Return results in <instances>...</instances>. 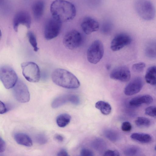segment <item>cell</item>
Wrapping results in <instances>:
<instances>
[{
    "label": "cell",
    "instance_id": "obj_30",
    "mask_svg": "<svg viewBox=\"0 0 156 156\" xmlns=\"http://www.w3.org/2000/svg\"><path fill=\"white\" fill-rule=\"evenodd\" d=\"M145 67V64L140 62L134 64L132 66L133 70L136 72L140 73L142 72Z\"/></svg>",
    "mask_w": 156,
    "mask_h": 156
},
{
    "label": "cell",
    "instance_id": "obj_38",
    "mask_svg": "<svg viewBox=\"0 0 156 156\" xmlns=\"http://www.w3.org/2000/svg\"><path fill=\"white\" fill-rule=\"evenodd\" d=\"M55 138L57 141L59 142H62L64 140L63 137L61 135L59 134H56L55 136Z\"/></svg>",
    "mask_w": 156,
    "mask_h": 156
},
{
    "label": "cell",
    "instance_id": "obj_33",
    "mask_svg": "<svg viewBox=\"0 0 156 156\" xmlns=\"http://www.w3.org/2000/svg\"><path fill=\"white\" fill-rule=\"evenodd\" d=\"M106 156H119L120 155L118 151L116 150H108L105 151L104 154Z\"/></svg>",
    "mask_w": 156,
    "mask_h": 156
},
{
    "label": "cell",
    "instance_id": "obj_40",
    "mask_svg": "<svg viewBox=\"0 0 156 156\" xmlns=\"http://www.w3.org/2000/svg\"><path fill=\"white\" fill-rule=\"evenodd\" d=\"M155 151H156V146H155Z\"/></svg>",
    "mask_w": 156,
    "mask_h": 156
},
{
    "label": "cell",
    "instance_id": "obj_24",
    "mask_svg": "<svg viewBox=\"0 0 156 156\" xmlns=\"http://www.w3.org/2000/svg\"><path fill=\"white\" fill-rule=\"evenodd\" d=\"M27 36L28 41L33 48L34 50L37 51L39 48L37 46V43L36 36L35 34L31 31H29L27 33Z\"/></svg>",
    "mask_w": 156,
    "mask_h": 156
},
{
    "label": "cell",
    "instance_id": "obj_39",
    "mask_svg": "<svg viewBox=\"0 0 156 156\" xmlns=\"http://www.w3.org/2000/svg\"><path fill=\"white\" fill-rule=\"evenodd\" d=\"M106 69L108 70H109L111 67L110 65H107L106 66Z\"/></svg>",
    "mask_w": 156,
    "mask_h": 156
},
{
    "label": "cell",
    "instance_id": "obj_37",
    "mask_svg": "<svg viewBox=\"0 0 156 156\" xmlns=\"http://www.w3.org/2000/svg\"><path fill=\"white\" fill-rule=\"evenodd\" d=\"M57 155L59 156H68L69 155L67 151L64 149L60 150L57 153Z\"/></svg>",
    "mask_w": 156,
    "mask_h": 156
},
{
    "label": "cell",
    "instance_id": "obj_1",
    "mask_svg": "<svg viewBox=\"0 0 156 156\" xmlns=\"http://www.w3.org/2000/svg\"><path fill=\"white\" fill-rule=\"evenodd\" d=\"M50 11L52 16L62 23L72 20L76 14L75 5L65 0L53 1L50 6Z\"/></svg>",
    "mask_w": 156,
    "mask_h": 156
},
{
    "label": "cell",
    "instance_id": "obj_28",
    "mask_svg": "<svg viewBox=\"0 0 156 156\" xmlns=\"http://www.w3.org/2000/svg\"><path fill=\"white\" fill-rule=\"evenodd\" d=\"M105 144L102 140L98 139L94 141L93 144V147L95 149L101 151L105 149Z\"/></svg>",
    "mask_w": 156,
    "mask_h": 156
},
{
    "label": "cell",
    "instance_id": "obj_25",
    "mask_svg": "<svg viewBox=\"0 0 156 156\" xmlns=\"http://www.w3.org/2000/svg\"><path fill=\"white\" fill-rule=\"evenodd\" d=\"M140 152V149L138 147L135 146L128 147L124 151V154L126 155L129 156L137 155Z\"/></svg>",
    "mask_w": 156,
    "mask_h": 156
},
{
    "label": "cell",
    "instance_id": "obj_27",
    "mask_svg": "<svg viewBox=\"0 0 156 156\" xmlns=\"http://www.w3.org/2000/svg\"><path fill=\"white\" fill-rule=\"evenodd\" d=\"M105 136L109 140L112 141L117 140L119 138L118 134L112 130H107L104 132Z\"/></svg>",
    "mask_w": 156,
    "mask_h": 156
},
{
    "label": "cell",
    "instance_id": "obj_9",
    "mask_svg": "<svg viewBox=\"0 0 156 156\" xmlns=\"http://www.w3.org/2000/svg\"><path fill=\"white\" fill-rule=\"evenodd\" d=\"M13 88L14 96L18 101L25 103L30 101V95L28 88L21 80H18Z\"/></svg>",
    "mask_w": 156,
    "mask_h": 156
},
{
    "label": "cell",
    "instance_id": "obj_17",
    "mask_svg": "<svg viewBox=\"0 0 156 156\" xmlns=\"http://www.w3.org/2000/svg\"><path fill=\"white\" fill-rule=\"evenodd\" d=\"M14 138L17 143L19 144L28 147L32 145L31 139L26 134L21 133H17L14 135Z\"/></svg>",
    "mask_w": 156,
    "mask_h": 156
},
{
    "label": "cell",
    "instance_id": "obj_22",
    "mask_svg": "<svg viewBox=\"0 0 156 156\" xmlns=\"http://www.w3.org/2000/svg\"><path fill=\"white\" fill-rule=\"evenodd\" d=\"M69 95H63L56 98L52 102L51 105L54 108L60 107L66 102L69 101Z\"/></svg>",
    "mask_w": 156,
    "mask_h": 156
},
{
    "label": "cell",
    "instance_id": "obj_2",
    "mask_svg": "<svg viewBox=\"0 0 156 156\" xmlns=\"http://www.w3.org/2000/svg\"><path fill=\"white\" fill-rule=\"evenodd\" d=\"M51 78L57 85L67 89H76L80 86L76 77L69 71L63 69L57 68L52 72Z\"/></svg>",
    "mask_w": 156,
    "mask_h": 156
},
{
    "label": "cell",
    "instance_id": "obj_7",
    "mask_svg": "<svg viewBox=\"0 0 156 156\" xmlns=\"http://www.w3.org/2000/svg\"><path fill=\"white\" fill-rule=\"evenodd\" d=\"M62 23V22L53 16L48 19L44 27L45 38L49 40L56 37L60 32Z\"/></svg>",
    "mask_w": 156,
    "mask_h": 156
},
{
    "label": "cell",
    "instance_id": "obj_20",
    "mask_svg": "<svg viewBox=\"0 0 156 156\" xmlns=\"http://www.w3.org/2000/svg\"><path fill=\"white\" fill-rule=\"evenodd\" d=\"M95 106L104 115H109L111 112L112 108L110 105L104 101H99L97 102L95 104Z\"/></svg>",
    "mask_w": 156,
    "mask_h": 156
},
{
    "label": "cell",
    "instance_id": "obj_32",
    "mask_svg": "<svg viewBox=\"0 0 156 156\" xmlns=\"http://www.w3.org/2000/svg\"><path fill=\"white\" fill-rule=\"evenodd\" d=\"M132 128L131 123L128 122H125L122 123L121 126L122 130L124 132L130 131Z\"/></svg>",
    "mask_w": 156,
    "mask_h": 156
},
{
    "label": "cell",
    "instance_id": "obj_14",
    "mask_svg": "<svg viewBox=\"0 0 156 156\" xmlns=\"http://www.w3.org/2000/svg\"><path fill=\"white\" fill-rule=\"evenodd\" d=\"M81 27L85 34H90L98 30L99 24L96 20L87 16L83 18L81 23Z\"/></svg>",
    "mask_w": 156,
    "mask_h": 156
},
{
    "label": "cell",
    "instance_id": "obj_35",
    "mask_svg": "<svg viewBox=\"0 0 156 156\" xmlns=\"http://www.w3.org/2000/svg\"><path fill=\"white\" fill-rule=\"evenodd\" d=\"M8 111L5 105L1 101H0V113L1 114H3Z\"/></svg>",
    "mask_w": 156,
    "mask_h": 156
},
{
    "label": "cell",
    "instance_id": "obj_21",
    "mask_svg": "<svg viewBox=\"0 0 156 156\" xmlns=\"http://www.w3.org/2000/svg\"><path fill=\"white\" fill-rule=\"evenodd\" d=\"M71 119V116L67 113H62L58 115L56 119V123L58 126L64 127L68 125Z\"/></svg>",
    "mask_w": 156,
    "mask_h": 156
},
{
    "label": "cell",
    "instance_id": "obj_36",
    "mask_svg": "<svg viewBox=\"0 0 156 156\" xmlns=\"http://www.w3.org/2000/svg\"><path fill=\"white\" fill-rule=\"evenodd\" d=\"M5 148V141L1 137L0 138V153L4 151Z\"/></svg>",
    "mask_w": 156,
    "mask_h": 156
},
{
    "label": "cell",
    "instance_id": "obj_29",
    "mask_svg": "<svg viewBox=\"0 0 156 156\" xmlns=\"http://www.w3.org/2000/svg\"><path fill=\"white\" fill-rule=\"evenodd\" d=\"M35 140L37 143L40 144H44L48 141V138L44 134H39L35 136Z\"/></svg>",
    "mask_w": 156,
    "mask_h": 156
},
{
    "label": "cell",
    "instance_id": "obj_18",
    "mask_svg": "<svg viewBox=\"0 0 156 156\" xmlns=\"http://www.w3.org/2000/svg\"><path fill=\"white\" fill-rule=\"evenodd\" d=\"M131 138L133 140L144 144L150 143L152 140V137L148 134L135 133H132L130 136Z\"/></svg>",
    "mask_w": 156,
    "mask_h": 156
},
{
    "label": "cell",
    "instance_id": "obj_12",
    "mask_svg": "<svg viewBox=\"0 0 156 156\" xmlns=\"http://www.w3.org/2000/svg\"><path fill=\"white\" fill-rule=\"evenodd\" d=\"M130 76L129 69L125 66L115 68L111 71L110 74L111 79L123 82L128 81L130 79Z\"/></svg>",
    "mask_w": 156,
    "mask_h": 156
},
{
    "label": "cell",
    "instance_id": "obj_5",
    "mask_svg": "<svg viewBox=\"0 0 156 156\" xmlns=\"http://www.w3.org/2000/svg\"><path fill=\"white\" fill-rule=\"evenodd\" d=\"M21 66L23 75L27 80L32 83L39 81L40 71L37 64L32 62H27L22 63Z\"/></svg>",
    "mask_w": 156,
    "mask_h": 156
},
{
    "label": "cell",
    "instance_id": "obj_4",
    "mask_svg": "<svg viewBox=\"0 0 156 156\" xmlns=\"http://www.w3.org/2000/svg\"><path fill=\"white\" fill-rule=\"evenodd\" d=\"M0 79L4 86L7 89L13 88L18 80L15 70L10 66L7 65L1 66Z\"/></svg>",
    "mask_w": 156,
    "mask_h": 156
},
{
    "label": "cell",
    "instance_id": "obj_13",
    "mask_svg": "<svg viewBox=\"0 0 156 156\" xmlns=\"http://www.w3.org/2000/svg\"><path fill=\"white\" fill-rule=\"evenodd\" d=\"M143 82L140 77H137L130 81L125 87L124 92L128 96H131L139 92L143 86Z\"/></svg>",
    "mask_w": 156,
    "mask_h": 156
},
{
    "label": "cell",
    "instance_id": "obj_23",
    "mask_svg": "<svg viewBox=\"0 0 156 156\" xmlns=\"http://www.w3.org/2000/svg\"><path fill=\"white\" fill-rule=\"evenodd\" d=\"M145 52L147 56L151 58H156V41L150 42L147 45Z\"/></svg>",
    "mask_w": 156,
    "mask_h": 156
},
{
    "label": "cell",
    "instance_id": "obj_3",
    "mask_svg": "<svg viewBox=\"0 0 156 156\" xmlns=\"http://www.w3.org/2000/svg\"><path fill=\"white\" fill-rule=\"evenodd\" d=\"M134 5L137 13L143 20L150 21L154 18L155 9L149 0H136Z\"/></svg>",
    "mask_w": 156,
    "mask_h": 156
},
{
    "label": "cell",
    "instance_id": "obj_16",
    "mask_svg": "<svg viewBox=\"0 0 156 156\" xmlns=\"http://www.w3.org/2000/svg\"><path fill=\"white\" fill-rule=\"evenodd\" d=\"M153 101L152 97L149 95H144L134 97L129 101V105L132 106H136L145 104H149Z\"/></svg>",
    "mask_w": 156,
    "mask_h": 156
},
{
    "label": "cell",
    "instance_id": "obj_10",
    "mask_svg": "<svg viewBox=\"0 0 156 156\" xmlns=\"http://www.w3.org/2000/svg\"><path fill=\"white\" fill-rule=\"evenodd\" d=\"M132 39L128 34L125 33H119L116 35L112 40L110 48L113 51H117L129 44Z\"/></svg>",
    "mask_w": 156,
    "mask_h": 156
},
{
    "label": "cell",
    "instance_id": "obj_15",
    "mask_svg": "<svg viewBox=\"0 0 156 156\" xmlns=\"http://www.w3.org/2000/svg\"><path fill=\"white\" fill-rule=\"evenodd\" d=\"M44 3L43 0H37L32 5V11L34 19L38 20L42 17L44 10Z\"/></svg>",
    "mask_w": 156,
    "mask_h": 156
},
{
    "label": "cell",
    "instance_id": "obj_34",
    "mask_svg": "<svg viewBox=\"0 0 156 156\" xmlns=\"http://www.w3.org/2000/svg\"><path fill=\"white\" fill-rule=\"evenodd\" d=\"M80 154L82 156H92L94 155L91 151L86 148L82 149L80 151Z\"/></svg>",
    "mask_w": 156,
    "mask_h": 156
},
{
    "label": "cell",
    "instance_id": "obj_19",
    "mask_svg": "<svg viewBox=\"0 0 156 156\" xmlns=\"http://www.w3.org/2000/svg\"><path fill=\"white\" fill-rule=\"evenodd\" d=\"M145 79L147 83L152 85H156V66H152L148 69Z\"/></svg>",
    "mask_w": 156,
    "mask_h": 156
},
{
    "label": "cell",
    "instance_id": "obj_31",
    "mask_svg": "<svg viewBox=\"0 0 156 156\" xmlns=\"http://www.w3.org/2000/svg\"><path fill=\"white\" fill-rule=\"evenodd\" d=\"M145 112L149 116L156 117V106H150L147 107L145 109Z\"/></svg>",
    "mask_w": 156,
    "mask_h": 156
},
{
    "label": "cell",
    "instance_id": "obj_6",
    "mask_svg": "<svg viewBox=\"0 0 156 156\" xmlns=\"http://www.w3.org/2000/svg\"><path fill=\"white\" fill-rule=\"evenodd\" d=\"M104 48L102 42L99 40L94 41L87 49V53L88 61L91 63L95 64L102 58Z\"/></svg>",
    "mask_w": 156,
    "mask_h": 156
},
{
    "label": "cell",
    "instance_id": "obj_11",
    "mask_svg": "<svg viewBox=\"0 0 156 156\" xmlns=\"http://www.w3.org/2000/svg\"><path fill=\"white\" fill-rule=\"evenodd\" d=\"M31 22V17L29 12L24 10L20 11L14 16L13 20V29L16 32H17L18 27L21 24L30 28Z\"/></svg>",
    "mask_w": 156,
    "mask_h": 156
},
{
    "label": "cell",
    "instance_id": "obj_26",
    "mask_svg": "<svg viewBox=\"0 0 156 156\" xmlns=\"http://www.w3.org/2000/svg\"><path fill=\"white\" fill-rule=\"evenodd\" d=\"M135 123L136 125L140 127L149 126L151 124L150 121L146 117H140L136 120Z\"/></svg>",
    "mask_w": 156,
    "mask_h": 156
},
{
    "label": "cell",
    "instance_id": "obj_8",
    "mask_svg": "<svg viewBox=\"0 0 156 156\" xmlns=\"http://www.w3.org/2000/svg\"><path fill=\"white\" fill-rule=\"evenodd\" d=\"M82 41V37L78 31L73 30L68 32L64 36L63 43L67 48L73 50L79 47Z\"/></svg>",
    "mask_w": 156,
    "mask_h": 156
}]
</instances>
